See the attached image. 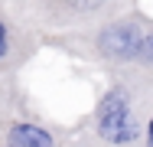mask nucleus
I'll list each match as a JSON object with an SVG mask.
<instances>
[{
  "label": "nucleus",
  "instance_id": "1",
  "mask_svg": "<svg viewBox=\"0 0 153 147\" xmlns=\"http://www.w3.org/2000/svg\"><path fill=\"white\" fill-rule=\"evenodd\" d=\"M94 128H98V137L108 144H134L143 128L137 92L127 85H114L111 92H104L94 111Z\"/></svg>",
  "mask_w": 153,
  "mask_h": 147
},
{
  "label": "nucleus",
  "instance_id": "2",
  "mask_svg": "<svg viewBox=\"0 0 153 147\" xmlns=\"http://www.w3.org/2000/svg\"><path fill=\"white\" fill-rule=\"evenodd\" d=\"M150 26V20L130 13V16H114L104 26H98L91 33V49L98 59L104 62H134L140 52L143 33Z\"/></svg>",
  "mask_w": 153,
  "mask_h": 147
},
{
  "label": "nucleus",
  "instance_id": "3",
  "mask_svg": "<svg viewBox=\"0 0 153 147\" xmlns=\"http://www.w3.org/2000/svg\"><path fill=\"white\" fill-rule=\"evenodd\" d=\"M62 7V13L68 20H91V16H104L114 13L121 7V0H56Z\"/></svg>",
  "mask_w": 153,
  "mask_h": 147
},
{
  "label": "nucleus",
  "instance_id": "4",
  "mask_svg": "<svg viewBox=\"0 0 153 147\" xmlns=\"http://www.w3.org/2000/svg\"><path fill=\"white\" fill-rule=\"evenodd\" d=\"M10 144H26V147H49L52 144V134H46L42 128L36 124H13L10 128Z\"/></svg>",
  "mask_w": 153,
  "mask_h": 147
},
{
  "label": "nucleus",
  "instance_id": "5",
  "mask_svg": "<svg viewBox=\"0 0 153 147\" xmlns=\"http://www.w3.org/2000/svg\"><path fill=\"white\" fill-rule=\"evenodd\" d=\"M137 65H143L147 72H153V23L147 26V33H143V43H140V52H137V59H134Z\"/></svg>",
  "mask_w": 153,
  "mask_h": 147
},
{
  "label": "nucleus",
  "instance_id": "6",
  "mask_svg": "<svg viewBox=\"0 0 153 147\" xmlns=\"http://www.w3.org/2000/svg\"><path fill=\"white\" fill-rule=\"evenodd\" d=\"M7 56V26L0 23V59Z\"/></svg>",
  "mask_w": 153,
  "mask_h": 147
},
{
  "label": "nucleus",
  "instance_id": "7",
  "mask_svg": "<svg viewBox=\"0 0 153 147\" xmlns=\"http://www.w3.org/2000/svg\"><path fill=\"white\" fill-rule=\"evenodd\" d=\"M147 141H150V144H153V118H150V121H147Z\"/></svg>",
  "mask_w": 153,
  "mask_h": 147
}]
</instances>
